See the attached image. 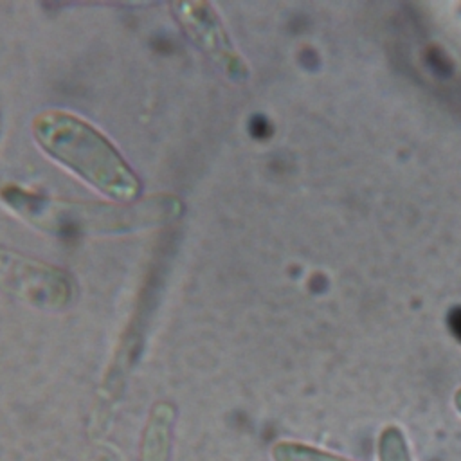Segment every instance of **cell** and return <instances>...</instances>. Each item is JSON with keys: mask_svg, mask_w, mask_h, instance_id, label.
Masks as SVG:
<instances>
[{"mask_svg": "<svg viewBox=\"0 0 461 461\" xmlns=\"http://www.w3.org/2000/svg\"><path fill=\"white\" fill-rule=\"evenodd\" d=\"M169 423L171 414L169 407H157L153 418L148 425L146 438L142 443L140 461H166L169 447Z\"/></svg>", "mask_w": 461, "mask_h": 461, "instance_id": "2", "label": "cell"}, {"mask_svg": "<svg viewBox=\"0 0 461 461\" xmlns=\"http://www.w3.org/2000/svg\"><path fill=\"white\" fill-rule=\"evenodd\" d=\"M378 461H412L403 430L398 425H385L376 439Z\"/></svg>", "mask_w": 461, "mask_h": 461, "instance_id": "4", "label": "cell"}, {"mask_svg": "<svg viewBox=\"0 0 461 461\" xmlns=\"http://www.w3.org/2000/svg\"><path fill=\"white\" fill-rule=\"evenodd\" d=\"M454 407H456V411L461 414V387L454 393Z\"/></svg>", "mask_w": 461, "mask_h": 461, "instance_id": "5", "label": "cell"}, {"mask_svg": "<svg viewBox=\"0 0 461 461\" xmlns=\"http://www.w3.org/2000/svg\"><path fill=\"white\" fill-rule=\"evenodd\" d=\"M274 461H353L340 454L299 443V441H279L272 447Z\"/></svg>", "mask_w": 461, "mask_h": 461, "instance_id": "3", "label": "cell"}, {"mask_svg": "<svg viewBox=\"0 0 461 461\" xmlns=\"http://www.w3.org/2000/svg\"><path fill=\"white\" fill-rule=\"evenodd\" d=\"M40 144L103 193L126 200L139 182L115 148L92 126L70 113H45L34 122Z\"/></svg>", "mask_w": 461, "mask_h": 461, "instance_id": "1", "label": "cell"}]
</instances>
